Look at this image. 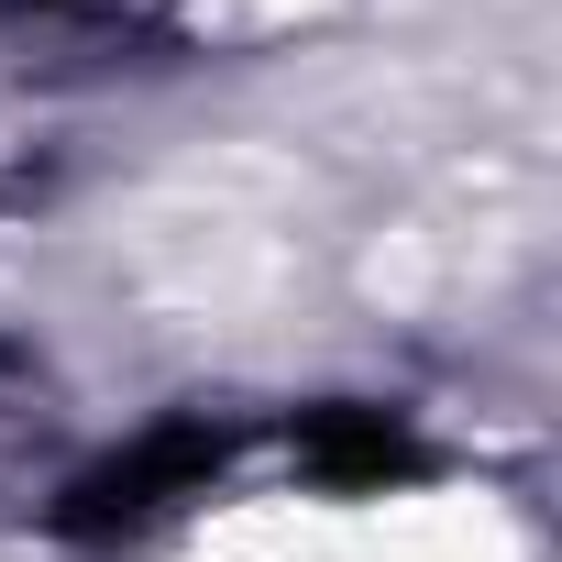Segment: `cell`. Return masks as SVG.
<instances>
[{
    "label": "cell",
    "mask_w": 562,
    "mask_h": 562,
    "mask_svg": "<svg viewBox=\"0 0 562 562\" xmlns=\"http://www.w3.org/2000/svg\"><path fill=\"white\" fill-rule=\"evenodd\" d=\"M166 562H529V540L485 485H397V496H254L188 529Z\"/></svg>",
    "instance_id": "obj_1"
}]
</instances>
